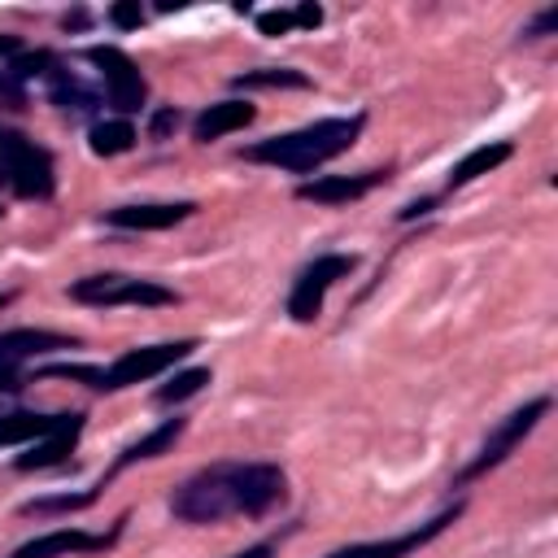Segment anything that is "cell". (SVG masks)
Listing matches in <instances>:
<instances>
[{"label":"cell","instance_id":"obj_6","mask_svg":"<svg viewBox=\"0 0 558 558\" xmlns=\"http://www.w3.org/2000/svg\"><path fill=\"white\" fill-rule=\"evenodd\" d=\"M70 296L83 305H174L179 296L153 279H131V275H87L70 283Z\"/></svg>","mask_w":558,"mask_h":558},{"label":"cell","instance_id":"obj_7","mask_svg":"<svg viewBox=\"0 0 558 558\" xmlns=\"http://www.w3.org/2000/svg\"><path fill=\"white\" fill-rule=\"evenodd\" d=\"M353 266H357L353 253H323V257H314V262L296 275V283H292V292H288V314H292L296 323H314V318L323 314V301H327L331 283L344 279Z\"/></svg>","mask_w":558,"mask_h":558},{"label":"cell","instance_id":"obj_4","mask_svg":"<svg viewBox=\"0 0 558 558\" xmlns=\"http://www.w3.org/2000/svg\"><path fill=\"white\" fill-rule=\"evenodd\" d=\"M0 183H9L22 201H48L57 192L48 148L31 144L22 131L0 126Z\"/></svg>","mask_w":558,"mask_h":558},{"label":"cell","instance_id":"obj_15","mask_svg":"<svg viewBox=\"0 0 558 558\" xmlns=\"http://www.w3.org/2000/svg\"><path fill=\"white\" fill-rule=\"evenodd\" d=\"M183 427H187V418H166L161 427H153L148 436H140L135 445H126L122 453H118V462H113V471L109 475H118V471H126V466H135V462H148V458H161V453H170L174 449V440L183 436Z\"/></svg>","mask_w":558,"mask_h":558},{"label":"cell","instance_id":"obj_30","mask_svg":"<svg viewBox=\"0 0 558 558\" xmlns=\"http://www.w3.org/2000/svg\"><path fill=\"white\" fill-rule=\"evenodd\" d=\"M554 26H558V9H545V13H541L523 35H527V39H541V35H545V31H554Z\"/></svg>","mask_w":558,"mask_h":558},{"label":"cell","instance_id":"obj_19","mask_svg":"<svg viewBox=\"0 0 558 558\" xmlns=\"http://www.w3.org/2000/svg\"><path fill=\"white\" fill-rule=\"evenodd\" d=\"M48 100L57 105V109H70V113H92L100 100H96V92L78 78V74H70V70H61V65H52L48 70Z\"/></svg>","mask_w":558,"mask_h":558},{"label":"cell","instance_id":"obj_20","mask_svg":"<svg viewBox=\"0 0 558 558\" xmlns=\"http://www.w3.org/2000/svg\"><path fill=\"white\" fill-rule=\"evenodd\" d=\"M131 148H135V126L126 118H109V122L92 126V153L96 157H118V153H131Z\"/></svg>","mask_w":558,"mask_h":558},{"label":"cell","instance_id":"obj_18","mask_svg":"<svg viewBox=\"0 0 558 558\" xmlns=\"http://www.w3.org/2000/svg\"><path fill=\"white\" fill-rule=\"evenodd\" d=\"M70 344H74V340H65V336L17 327V331H4V336H0V362L22 366V362H26V357H35V353H48V349H70Z\"/></svg>","mask_w":558,"mask_h":558},{"label":"cell","instance_id":"obj_36","mask_svg":"<svg viewBox=\"0 0 558 558\" xmlns=\"http://www.w3.org/2000/svg\"><path fill=\"white\" fill-rule=\"evenodd\" d=\"M0 305H4V296H0Z\"/></svg>","mask_w":558,"mask_h":558},{"label":"cell","instance_id":"obj_3","mask_svg":"<svg viewBox=\"0 0 558 558\" xmlns=\"http://www.w3.org/2000/svg\"><path fill=\"white\" fill-rule=\"evenodd\" d=\"M196 349V340H170V344H144V349H126L113 366L96 371V366H44V375H57V379H83L87 388L96 392H122L131 384H144V379H157L161 371H170L174 362H183L187 353Z\"/></svg>","mask_w":558,"mask_h":558},{"label":"cell","instance_id":"obj_10","mask_svg":"<svg viewBox=\"0 0 558 558\" xmlns=\"http://www.w3.org/2000/svg\"><path fill=\"white\" fill-rule=\"evenodd\" d=\"M118 536V532H113ZM113 536H92V532H78V527H57V532H44L26 545H17L9 558H70V554H100L113 545Z\"/></svg>","mask_w":558,"mask_h":558},{"label":"cell","instance_id":"obj_33","mask_svg":"<svg viewBox=\"0 0 558 558\" xmlns=\"http://www.w3.org/2000/svg\"><path fill=\"white\" fill-rule=\"evenodd\" d=\"M22 52V35H0V57H17Z\"/></svg>","mask_w":558,"mask_h":558},{"label":"cell","instance_id":"obj_17","mask_svg":"<svg viewBox=\"0 0 558 558\" xmlns=\"http://www.w3.org/2000/svg\"><path fill=\"white\" fill-rule=\"evenodd\" d=\"M78 432H83V423H70L65 432H52V436L35 440L26 453H17V458H13V466H17V471H44V466L65 462V453L78 445Z\"/></svg>","mask_w":558,"mask_h":558},{"label":"cell","instance_id":"obj_16","mask_svg":"<svg viewBox=\"0 0 558 558\" xmlns=\"http://www.w3.org/2000/svg\"><path fill=\"white\" fill-rule=\"evenodd\" d=\"M510 153H514V144H506V140H493V144H480V148H471L453 170H449V192L453 187H466V183H475L480 174H488V170H497L501 161H510Z\"/></svg>","mask_w":558,"mask_h":558},{"label":"cell","instance_id":"obj_27","mask_svg":"<svg viewBox=\"0 0 558 558\" xmlns=\"http://www.w3.org/2000/svg\"><path fill=\"white\" fill-rule=\"evenodd\" d=\"M109 22H113L118 31H135V26L144 22V9H140V0H118V4L109 9Z\"/></svg>","mask_w":558,"mask_h":558},{"label":"cell","instance_id":"obj_2","mask_svg":"<svg viewBox=\"0 0 558 558\" xmlns=\"http://www.w3.org/2000/svg\"><path fill=\"white\" fill-rule=\"evenodd\" d=\"M366 118L353 113V118H323V122H310L301 131H288V135H270V140H257L244 148V161H257V166H279V170H318L323 161L349 153L362 135Z\"/></svg>","mask_w":558,"mask_h":558},{"label":"cell","instance_id":"obj_25","mask_svg":"<svg viewBox=\"0 0 558 558\" xmlns=\"http://www.w3.org/2000/svg\"><path fill=\"white\" fill-rule=\"evenodd\" d=\"M0 109H9V113H22L26 109V87L9 70H0Z\"/></svg>","mask_w":558,"mask_h":558},{"label":"cell","instance_id":"obj_28","mask_svg":"<svg viewBox=\"0 0 558 558\" xmlns=\"http://www.w3.org/2000/svg\"><path fill=\"white\" fill-rule=\"evenodd\" d=\"M292 22H296L301 31H314V26L323 22V9H318L314 0H305V4H296V9H292Z\"/></svg>","mask_w":558,"mask_h":558},{"label":"cell","instance_id":"obj_13","mask_svg":"<svg viewBox=\"0 0 558 558\" xmlns=\"http://www.w3.org/2000/svg\"><path fill=\"white\" fill-rule=\"evenodd\" d=\"M196 205L192 201H174V205H118L105 214L109 227H122V231H166L174 222H183Z\"/></svg>","mask_w":558,"mask_h":558},{"label":"cell","instance_id":"obj_12","mask_svg":"<svg viewBox=\"0 0 558 558\" xmlns=\"http://www.w3.org/2000/svg\"><path fill=\"white\" fill-rule=\"evenodd\" d=\"M70 423H83V414H35V410L0 414V449L4 445H35L52 432H65Z\"/></svg>","mask_w":558,"mask_h":558},{"label":"cell","instance_id":"obj_35","mask_svg":"<svg viewBox=\"0 0 558 558\" xmlns=\"http://www.w3.org/2000/svg\"><path fill=\"white\" fill-rule=\"evenodd\" d=\"M0 218H4V209H0Z\"/></svg>","mask_w":558,"mask_h":558},{"label":"cell","instance_id":"obj_21","mask_svg":"<svg viewBox=\"0 0 558 558\" xmlns=\"http://www.w3.org/2000/svg\"><path fill=\"white\" fill-rule=\"evenodd\" d=\"M209 384V371L205 366H192V371H179L170 384H161L157 388V401L161 405H179V401H187V397H196L201 388Z\"/></svg>","mask_w":558,"mask_h":558},{"label":"cell","instance_id":"obj_29","mask_svg":"<svg viewBox=\"0 0 558 558\" xmlns=\"http://www.w3.org/2000/svg\"><path fill=\"white\" fill-rule=\"evenodd\" d=\"M179 126V109H157L153 113V140H166Z\"/></svg>","mask_w":558,"mask_h":558},{"label":"cell","instance_id":"obj_1","mask_svg":"<svg viewBox=\"0 0 558 558\" xmlns=\"http://www.w3.org/2000/svg\"><path fill=\"white\" fill-rule=\"evenodd\" d=\"M283 484L275 462H214L174 488L170 510L183 523H222L231 514L257 519L283 501Z\"/></svg>","mask_w":558,"mask_h":558},{"label":"cell","instance_id":"obj_24","mask_svg":"<svg viewBox=\"0 0 558 558\" xmlns=\"http://www.w3.org/2000/svg\"><path fill=\"white\" fill-rule=\"evenodd\" d=\"M52 65H57V57L39 48V52H17V57L9 61V74H13L17 83H26V78H39V74L48 78V70H52Z\"/></svg>","mask_w":558,"mask_h":558},{"label":"cell","instance_id":"obj_5","mask_svg":"<svg viewBox=\"0 0 558 558\" xmlns=\"http://www.w3.org/2000/svg\"><path fill=\"white\" fill-rule=\"evenodd\" d=\"M545 414H549V397H536V401L519 405L514 414H506V418H501V423H497V427L488 432V440L480 445V453H475V458H471V462H466V466H462V471L453 475V484L462 488V484L480 480L484 471L501 466V462H506V458H510V453L519 449V440H523V436H527V432H532V427H536V423H541Z\"/></svg>","mask_w":558,"mask_h":558},{"label":"cell","instance_id":"obj_11","mask_svg":"<svg viewBox=\"0 0 558 558\" xmlns=\"http://www.w3.org/2000/svg\"><path fill=\"white\" fill-rule=\"evenodd\" d=\"M388 179V170H362V174H327V179H314V183H301L296 196L301 201H314V205H344V201H357L366 196L371 187H379Z\"/></svg>","mask_w":558,"mask_h":558},{"label":"cell","instance_id":"obj_14","mask_svg":"<svg viewBox=\"0 0 558 558\" xmlns=\"http://www.w3.org/2000/svg\"><path fill=\"white\" fill-rule=\"evenodd\" d=\"M257 118V109L248 105V100H218V105H209L201 118H196V140L201 144H209V140H222V135H231V131H240V126H248Z\"/></svg>","mask_w":558,"mask_h":558},{"label":"cell","instance_id":"obj_32","mask_svg":"<svg viewBox=\"0 0 558 558\" xmlns=\"http://www.w3.org/2000/svg\"><path fill=\"white\" fill-rule=\"evenodd\" d=\"M13 388H22V384H17V366L0 362V392H13Z\"/></svg>","mask_w":558,"mask_h":558},{"label":"cell","instance_id":"obj_9","mask_svg":"<svg viewBox=\"0 0 558 558\" xmlns=\"http://www.w3.org/2000/svg\"><path fill=\"white\" fill-rule=\"evenodd\" d=\"M462 514V501H453L449 510H440L436 519L401 532V536H388V541H362V545H344V549H331L327 558H410L414 549H423L427 541H436L453 519Z\"/></svg>","mask_w":558,"mask_h":558},{"label":"cell","instance_id":"obj_22","mask_svg":"<svg viewBox=\"0 0 558 558\" xmlns=\"http://www.w3.org/2000/svg\"><path fill=\"white\" fill-rule=\"evenodd\" d=\"M105 488V484H100ZM100 488H87V493H61V497H35L22 506V514H61V510H87L96 501Z\"/></svg>","mask_w":558,"mask_h":558},{"label":"cell","instance_id":"obj_23","mask_svg":"<svg viewBox=\"0 0 558 558\" xmlns=\"http://www.w3.org/2000/svg\"><path fill=\"white\" fill-rule=\"evenodd\" d=\"M235 87H310V74H301V70H244V74H235Z\"/></svg>","mask_w":558,"mask_h":558},{"label":"cell","instance_id":"obj_8","mask_svg":"<svg viewBox=\"0 0 558 558\" xmlns=\"http://www.w3.org/2000/svg\"><path fill=\"white\" fill-rule=\"evenodd\" d=\"M87 61L100 70L105 96H109V105H113L118 113H140V109H144V74H140V65H135L122 48H113V44H92V48H87Z\"/></svg>","mask_w":558,"mask_h":558},{"label":"cell","instance_id":"obj_34","mask_svg":"<svg viewBox=\"0 0 558 558\" xmlns=\"http://www.w3.org/2000/svg\"><path fill=\"white\" fill-rule=\"evenodd\" d=\"M235 558H270V545H248V549H240Z\"/></svg>","mask_w":558,"mask_h":558},{"label":"cell","instance_id":"obj_31","mask_svg":"<svg viewBox=\"0 0 558 558\" xmlns=\"http://www.w3.org/2000/svg\"><path fill=\"white\" fill-rule=\"evenodd\" d=\"M427 209H436V196H423V201H414V205H405V209H401V218L410 222V218H418V214H427Z\"/></svg>","mask_w":558,"mask_h":558},{"label":"cell","instance_id":"obj_26","mask_svg":"<svg viewBox=\"0 0 558 558\" xmlns=\"http://www.w3.org/2000/svg\"><path fill=\"white\" fill-rule=\"evenodd\" d=\"M296 22H292V9H270V13H257V31L262 35H270V39H279V35H288Z\"/></svg>","mask_w":558,"mask_h":558}]
</instances>
